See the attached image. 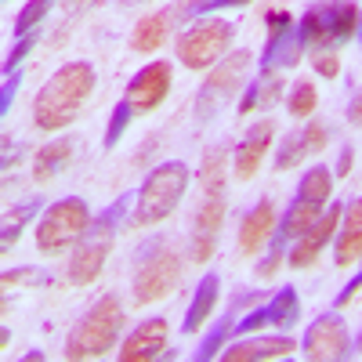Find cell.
<instances>
[{"label": "cell", "mask_w": 362, "mask_h": 362, "mask_svg": "<svg viewBox=\"0 0 362 362\" xmlns=\"http://www.w3.org/2000/svg\"><path fill=\"white\" fill-rule=\"evenodd\" d=\"M300 351L312 362H341L351 355V337H348V326L341 315H319L308 329H305V341H300Z\"/></svg>", "instance_id": "10"}, {"label": "cell", "mask_w": 362, "mask_h": 362, "mask_svg": "<svg viewBox=\"0 0 362 362\" xmlns=\"http://www.w3.org/2000/svg\"><path fill=\"white\" fill-rule=\"evenodd\" d=\"M170 90V66L167 62H148L145 69H138L127 83V102L134 105V112H153L160 109V102Z\"/></svg>", "instance_id": "14"}, {"label": "cell", "mask_w": 362, "mask_h": 362, "mask_svg": "<svg viewBox=\"0 0 362 362\" xmlns=\"http://www.w3.org/2000/svg\"><path fill=\"white\" fill-rule=\"evenodd\" d=\"M351 163H355V148L344 145L341 156H337V167H334V177H348V174H351Z\"/></svg>", "instance_id": "41"}, {"label": "cell", "mask_w": 362, "mask_h": 362, "mask_svg": "<svg viewBox=\"0 0 362 362\" xmlns=\"http://www.w3.org/2000/svg\"><path fill=\"white\" fill-rule=\"evenodd\" d=\"M358 290H362V268H358V272H355V276H351V279L344 283V290H341V293L334 297V305H337V308H348V305H351V300L358 297Z\"/></svg>", "instance_id": "39"}, {"label": "cell", "mask_w": 362, "mask_h": 362, "mask_svg": "<svg viewBox=\"0 0 362 362\" xmlns=\"http://www.w3.org/2000/svg\"><path fill=\"white\" fill-rule=\"evenodd\" d=\"M218 293H221V276L218 272H206V276L199 279V286H196V293H192L185 322H181L185 334H199V326L210 319V312H214V305H218Z\"/></svg>", "instance_id": "23"}, {"label": "cell", "mask_w": 362, "mask_h": 362, "mask_svg": "<svg viewBox=\"0 0 362 362\" xmlns=\"http://www.w3.org/2000/svg\"><path fill=\"white\" fill-rule=\"evenodd\" d=\"M322 210H326V203H315V199H305V196H293V203H290V210L283 214L279 228L272 232V247H286V243H293L297 235H305V232L322 218Z\"/></svg>", "instance_id": "19"}, {"label": "cell", "mask_w": 362, "mask_h": 362, "mask_svg": "<svg viewBox=\"0 0 362 362\" xmlns=\"http://www.w3.org/2000/svg\"><path fill=\"white\" fill-rule=\"evenodd\" d=\"M268 40L261 51V69H293L305 58V40L297 33V22L286 8L268 11Z\"/></svg>", "instance_id": "9"}, {"label": "cell", "mask_w": 362, "mask_h": 362, "mask_svg": "<svg viewBox=\"0 0 362 362\" xmlns=\"http://www.w3.org/2000/svg\"><path fill=\"white\" fill-rule=\"evenodd\" d=\"M358 351H362V334H358Z\"/></svg>", "instance_id": "46"}, {"label": "cell", "mask_w": 362, "mask_h": 362, "mask_svg": "<svg viewBox=\"0 0 362 362\" xmlns=\"http://www.w3.org/2000/svg\"><path fill=\"white\" fill-rule=\"evenodd\" d=\"M221 221H225V192H214V196H199L196 203V214H192V239H189V257L192 261H210L218 247V232H221Z\"/></svg>", "instance_id": "11"}, {"label": "cell", "mask_w": 362, "mask_h": 362, "mask_svg": "<svg viewBox=\"0 0 362 362\" xmlns=\"http://www.w3.org/2000/svg\"><path fill=\"white\" fill-rule=\"evenodd\" d=\"M131 206H134V196L131 192H124L116 203H109L102 214L90 221V228H87V235H102V239H116V232H119V225H124L127 218H131Z\"/></svg>", "instance_id": "27"}, {"label": "cell", "mask_w": 362, "mask_h": 362, "mask_svg": "<svg viewBox=\"0 0 362 362\" xmlns=\"http://www.w3.org/2000/svg\"><path fill=\"white\" fill-rule=\"evenodd\" d=\"M58 4V0H25V8L18 11L15 18V37H25V33H33V29L47 18V11Z\"/></svg>", "instance_id": "31"}, {"label": "cell", "mask_w": 362, "mask_h": 362, "mask_svg": "<svg viewBox=\"0 0 362 362\" xmlns=\"http://www.w3.org/2000/svg\"><path fill=\"white\" fill-rule=\"evenodd\" d=\"M305 145H308V153H322V148L329 145V134H326V127L319 124V119H312V124L305 127Z\"/></svg>", "instance_id": "37"}, {"label": "cell", "mask_w": 362, "mask_h": 362, "mask_svg": "<svg viewBox=\"0 0 362 362\" xmlns=\"http://www.w3.org/2000/svg\"><path fill=\"white\" fill-rule=\"evenodd\" d=\"M362 261V199H351L337 228V264Z\"/></svg>", "instance_id": "22"}, {"label": "cell", "mask_w": 362, "mask_h": 362, "mask_svg": "<svg viewBox=\"0 0 362 362\" xmlns=\"http://www.w3.org/2000/svg\"><path fill=\"white\" fill-rule=\"evenodd\" d=\"M98 4V0H58V8H62L66 15H83V11H90V8H95Z\"/></svg>", "instance_id": "42"}, {"label": "cell", "mask_w": 362, "mask_h": 362, "mask_svg": "<svg viewBox=\"0 0 362 362\" xmlns=\"http://www.w3.org/2000/svg\"><path fill=\"white\" fill-rule=\"evenodd\" d=\"M250 4V0H199V4H192L196 15H210V11H221V8H243Z\"/></svg>", "instance_id": "40"}, {"label": "cell", "mask_w": 362, "mask_h": 362, "mask_svg": "<svg viewBox=\"0 0 362 362\" xmlns=\"http://www.w3.org/2000/svg\"><path fill=\"white\" fill-rule=\"evenodd\" d=\"M272 232H276V206H272V199H257V206L247 210L243 221H239V239H235L239 254L254 257L272 239Z\"/></svg>", "instance_id": "17"}, {"label": "cell", "mask_w": 362, "mask_h": 362, "mask_svg": "<svg viewBox=\"0 0 362 362\" xmlns=\"http://www.w3.org/2000/svg\"><path fill=\"white\" fill-rule=\"evenodd\" d=\"M348 124L351 127H362V90L351 98V105H348Z\"/></svg>", "instance_id": "43"}, {"label": "cell", "mask_w": 362, "mask_h": 362, "mask_svg": "<svg viewBox=\"0 0 362 362\" xmlns=\"http://www.w3.org/2000/svg\"><path fill=\"white\" fill-rule=\"evenodd\" d=\"M254 300H257V290H247V293L232 297V305L225 308V315H221V319H218V322L203 334V341H199V348H196V358H199V362L214 358V355H218V348H225L228 334H232L235 322H239V312H243L247 305H254Z\"/></svg>", "instance_id": "21"}, {"label": "cell", "mask_w": 362, "mask_h": 362, "mask_svg": "<svg viewBox=\"0 0 362 362\" xmlns=\"http://www.w3.org/2000/svg\"><path fill=\"white\" fill-rule=\"evenodd\" d=\"M90 90H95V69H90L87 62L58 66L33 98V124L40 131H62L83 109Z\"/></svg>", "instance_id": "1"}, {"label": "cell", "mask_w": 362, "mask_h": 362, "mask_svg": "<svg viewBox=\"0 0 362 362\" xmlns=\"http://www.w3.org/2000/svg\"><path fill=\"white\" fill-rule=\"evenodd\" d=\"M73 141L69 138H54V141H47L40 153L33 156V181L37 185H47L51 177H58L66 167H69V160H73Z\"/></svg>", "instance_id": "25"}, {"label": "cell", "mask_w": 362, "mask_h": 362, "mask_svg": "<svg viewBox=\"0 0 362 362\" xmlns=\"http://www.w3.org/2000/svg\"><path fill=\"white\" fill-rule=\"evenodd\" d=\"M177 279H181V254L174 250L170 239L153 235L148 243L138 247L134 268H131L134 305H153V300L174 293L177 290Z\"/></svg>", "instance_id": "3"}, {"label": "cell", "mask_w": 362, "mask_h": 362, "mask_svg": "<svg viewBox=\"0 0 362 362\" xmlns=\"http://www.w3.org/2000/svg\"><path fill=\"white\" fill-rule=\"evenodd\" d=\"M355 40L362 44V11H358V29H355Z\"/></svg>", "instance_id": "44"}, {"label": "cell", "mask_w": 362, "mask_h": 362, "mask_svg": "<svg viewBox=\"0 0 362 362\" xmlns=\"http://www.w3.org/2000/svg\"><path fill=\"white\" fill-rule=\"evenodd\" d=\"M232 40H235L232 22H225V18H196L192 25H185L177 33L174 51H177L185 69H210L228 54Z\"/></svg>", "instance_id": "7"}, {"label": "cell", "mask_w": 362, "mask_h": 362, "mask_svg": "<svg viewBox=\"0 0 362 362\" xmlns=\"http://www.w3.org/2000/svg\"><path fill=\"white\" fill-rule=\"evenodd\" d=\"M225 163H228V148L225 145H214L203 153V163H199V196H214V192H225Z\"/></svg>", "instance_id": "26"}, {"label": "cell", "mask_w": 362, "mask_h": 362, "mask_svg": "<svg viewBox=\"0 0 362 362\" xmlns=\"http://www.w3.org/2000/svg\"><path fill=\"white\" fill-rule=\"evenodd\" d=\"M112 250V239H102V235H83L73 257H69V283L73 286H90L98 276H102V268H105V257Z\"/></svg>", "instance_id": "15"}, {"label": "cell", "mask_w": 362, "mask_h": 362, "mask_svg": "<svg viewBox=\"0 0 362 362\" xmlns=\"http://www.w3.org/2000/svg\"><path fill=\"white\" fill-rule=\"evenodd\" d=\"M300 344H293L290 337H250L247 341H239L232 348H225V362H272V358H286L293 355Z\"/></svg>", "instance_id": "20"}, {"label": "cell", "mask_w": 362, "mask_h": 362, "mask_svg": "<svg viewBox=\"0 0 362 362\" xmlns=\"http://www.w3.org/2000/svg\"><path fill=\"white\" fill-rule=\"evenodd\" d=\"M308 145H305V131H290L279 145H276V170H290L305 160Z\"/></svg>", "instance_id": "29"}, {"label": "cell", "mask_w": 362, "mask_h": 362, "mask_svg": "<svg viewBox=\"0 0 362 362\" xmlns=\"http://www.w3.org/2000/svg\"><path fill=\"white\" fill-rule=\"evenodd\" d=\"M18 83H22V73H4V87H0V116H8L11 112V102L18 95Z\"/></svg>", "instance_id": "36"}, {"label": "cell", "mask_w": 362, "mask_h": 362, "mask_svg": "<svg viewBox=\"0 0 362 362\" xmlns=\"http://www.w3.org/2000/svg\"><path fill=\"white\" fill-rule=\"evenodd\" d=\"M33 283H47V276L40 268H15V272H4V286H33Z\"/></svg>", "instance_id": "35"}, {"label": "cell", "mask_w": 362, "mask_h": 362, "mask_svg": "<svg viewBox=\"0 0 362 362\" xmlns=\"http://www.w3.org/2000/svg\"><path fill=\"white\" fill-rule=\"evenodd\" d=\"M119 4H148V0H119Z\"/></svg>", "instance_id": "45"}, {"label": "cell", "mask_w": 362, "mask_h": 362, "mask_svg": "<svg viewBox=\"0 0 362 362\" xmlns=\"http://www.w3.org/2000/svg\"><path fill=\"white\" fill-rule=\"evenodd\" d=\"M250 62H254V54L250 51H232L225 54L218 66H210L203 87H199V95H196V119H206L210 116H218L239 90H247L250 83Z\"/></svg>", "instance_id": "8"}, {"label": "cell", "mask_w": 362, "mask_h": 362, "mask_svg": "<svg viewBox=\"0 0 362 362\" xmlns=\"http://www.w3.org/2000/svg\"><path fill=\"white\" fill-rule=\"evenodd\" d=\"M167 348V319H145L131 329V337L119 348L124 362H153Z\"/></svg>", "instance_id": "16"}, {"label": "cell", "mask_w": 362, "mask_h": 362, "mask_svg": "<svg viewBox=\"0 0 362 362\" xmlns=\"http://www.w3.org/2000/svg\"><path fill=\"white\" fill-rule=\"evenodd\" d=\"M286 264V254H283V247H272V254L257 264V279H272V276H276V272Z\"/></svg>", "instance_id": "38"}, {"label": "cell", "mask_w": 362, "mask_h": 362, "mask_svg": "<svg viewBox=\"0 0 362 362\" xmlns=\"http://www.w3.org/2000/svg\"><path fill=\"white\" fill-rule=\"evenodd\" d=\"M315 105H319V90H315V83H312V80H297V83L290 87V98H286L290 116H312Z\"/></svg>", "instance_id": "30"}, {"label": "cell", "mask_w": 362, "mask_h": 362, "mask_svg": "<svg viewBox=\"0 0 362 362\" xmlns=\"http://www.w3.org/2000/svg\"><path fill=\"white\" fill-rule=\"evenodd\" d=\"M341 214H344V203H334V206H326L322 210V218L305 232V235H297L293 239V247H290V254H286V264L290 268H312L315 261H319V254L326 250V243L334 239V232L341 228Z\"/></svg>", "instance_id": "12"}, {"label": "cell", "mask_w": 362, "mask_h": 362, "mask_svg": "<svg viewBox=\"0 0 362 362\" xmlns=\"http://www.w3.org/2000/svg\"><path fill=\"white\" fill-rule=\"evenodd\" d=\"M189 189V167L181 160H167L160 167H153L145 174L141 189L134 192V214H131V228H148V225H160L167 221L181 196Z\"/></svg>", "instance_id": "2"}, {"label": "cell", "mask_w": 362, "mask_h": 362, "mask_svg": "<svg viewBox=\"0 0 362 362\" xmlns=\"http://www.w3.org/2000/svg\"><path fill=\"white\" fill-rule=\"evenodd\" d=\"M312 69L319 73V76H326V80H334V76H341V58H337V51L334 47H312Z\"/></svg>", "instance_id": "33"}, {"label": "cell", "mask_w": 362, "mask_h": 362, "mask_svg": "<svg viewBox=\"0 0 362 362\" xmlns=\"http://www.w3.org/2000/svg\"><path fill=\"white\" fill-rule=\"evenodd\" d=\"M268 145H272V119H261V124H254V127L247 131V138L239 141L235 153H232V170H235V177L250 181V177L257 174L264 153H268Z\"/></svg>", "instance_id": "18"}, {"label": "cell", "mask_w": 362, "mask_h": 362, "mask_svg": "<svg viewBox=\"0 0 362 362\" xmlns=\"http://www.w3.org/2000/svg\"><path fill=\"white\" fill-rule=\"evenodd\" d=\"M358 29V4L351 0H312L305 18L297 22V33L305 47H341Z\"/></svg>", "instance_id": "5"}, {"label": "cell", "mask_w": 362, "mask_h": 362, "mask_svg": "<svg viewBox=\"0 0 362 362\" xmlns=\"http://www.w3.org/2000/svg\"><path fill=\"white\" fill-rule=\"evenodd\" d=\"M119 329H124V305L105 293L90 305L80 322L69 329L66 337V358H102L116 341H119Z\"/></svg>", "instance_id": "4"}, {"label": "cell", "mask_w": 362, "mask_h": 362, "mask_svg": "<svg viewBox=\"0 0 362 362\" xmlns=\"http://www.w3.org/2000/svg\"><path fill=\"white\" fill-rule=\"evenodd\" d=\"M170 18H174V11H148L145 18H138V25L131 29V51H138V54L160 51L167 40Z\"/></svg>", "instance_id": "24"}, {"label": "cell", "mask_w": 362, "mask_h": 362, "mask_svg": "<svg viewBox=\"0 0 362 362\" xmlns=\"http://www.w3.org/2000/svg\"><path fill=\"white\" fill-rule=\"evenodd\" d=\"M33 47H37V33H25V37H18L15 40V47L8 51V58H4V73H15L29 54H33Z\"/></svg>", "instance_id": "34"}, {"label": "cell", "mask_w": 362, "mask_h": 362, "mask_svg": "<svg viewBox=\"0 0 362 362\" xmlns=\"http://www.w3.org/2000/svg\"><path fill=\"white\" fill-rule=\"evenodd\" d=\"M90 221H95L90 218V206L80 196H66V199L51 203L37 218V250L47 254V257L69 250L73 243H80V239L87 235Z\"/></svg>", "instance_id": "6"}, {"label": "cell", "mask_w": 362, "mask_h": 362, "mask_svg": "<svg viewBox=\"0 0 362 362\" xmlns=\"http://www.w3.org/2000/svg\"><path fill=\"white\" fill-rule=\"evenodd\" d=\"M131 116H134V105L124 98L112 105V116H109V131H105V148L119 145V138H124V131L131 127Z\"/></svg>", "instance_id": "32"}, {"label": "cell", "mask_w": 362, "mask_h": 362, "mask_svg": "<svg viewBox=\"0 0 362 362\" xmlns=\"http://www.w3.org/2000/svg\"><path fill=\"white\" fill-rule=\"evenodd\" d=\"M300 319V300H297V290L293 286H283L276 290V297L268 300L264 308H254L247 312L243 319L235 322V334H257L261 326H276V329H290L293 322Z\"/></svg>", "instance_id": "13"}, {"label": "cell", "mask_w": 362, "mask_h": 362, "mask_svg": "<svg viewBox=\"0 0 362 362\" xmlns=\"http://www.w3.org/2000/svg\"><path fill=\"white\" fill-rule=\"evenodd\" d=\"M40 214V199H25V203H18L11 214L4 218V232H0V247L4 250H11L15 243H18V235H22V228L29 225Z\"/></svg>", "instance_id": "28"}]
</instances>
